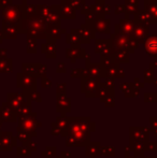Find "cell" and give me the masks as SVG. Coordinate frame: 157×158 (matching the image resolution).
I'll list each match as a JSON object with an SVG mask.
<instances>
[{
    "mask_svg": "<svg viewBox=\"0 0 157 158\" xmlns=\"http://www.w3.org/2000/svg\"><path fill=\"white\" fill-rule=\"evenodd\" d=\"M45 31L48 39L58 40L61 38V35L66 33V29L61 27V25H54V26H50V27H46Z\"/></svg>",
    "mask_w": 157,
    "mask_h": 158,
    "instance_id": "5bb4252c",
    "label": "cell"
},
{
    "mask_svg": "<svg viewBox=\"0 0 157 158\" xmlns=\"http://www.w3.org/2000/svg\"><path fill=\"white\" fill-rule=\"evenodd\" d=\"M10 3H11V0H0V8L8 6Z\"/></svg>",
    "mask_w": 157,
    "mask_h": 158,
    "instance_id": "f1b7e54d",
    "label": "cell"
},
{
    "mask_svg": "<svg viewBox=\"0 0 157 158\" xmlns=\"http://www.w3.org/2000/svg\"><path fill=\"white\" fill-rule=\"evenodd\" d=\"M144 10L151 16L152 24H157V0H144Z\"/></svg>",
    "mask_w": 157,
    "mask_h": 158,
    "instance_id": "2e32d148",
    "label": "cell"
},
{
    "mask_svg": "<svg viewBox=\"0 0 157 158\" xmlns=\"http://www.w3.org/2000/svg\"><path fill=\"white\" fill-rule=\"evenodd\" d=\"M110 23H111V21L109 19H107V17H100V19H97L94 22L92 27L95 30V32L103 33V35H111V26H110Z\"/></svg>",
    "mask_w": 157,
    "mask_h": 158,
    "instance_id": "52a82bcc",
    "label": "cell"
},
{
    "mask_svg": "<svg viewBox=\"0 0 157 158\" xmlns=\"http://www.w3.org/2000/svg\"><path fill=\"white\" fill-rule=\"evenodd\" d=\"M70 3H71V6H73V9L76 11V10L81 11V9L85 6L86 2H85V0H70Z\"/></svg>",
    "mask_w": 157,
    "mask_h": 158,
    "instance_id": "603a6c76",
    "label": "cell"
},
{
    "mask_svg": "<svg viewBox=\"0 0 157 158\" xmlns=\"http://www.w3.org/2000/svg\"><path fill=\"white\" fill-rule=\"evenodd\" d=\"M56 71H57L58 73H65V72H66L65 64H57Z\"/></svg>",
    "mask_w": 157,
    "mask_h": 158,
    "instance_id": "4316f807",
    "label": "cell"
},
{
    "mask_svg": "<svg viewBox=\"0 0 157 158\" xmlns=\"http://www.w3.org/2000/svg\"><path fill=\"white\" fill-rule=\"evenodd\" d=\"M110 12H111V6H110L108 3H105V15L110 14Z\"/></svg>",
    "mask_w": 157,
    "mask_h": 158,
    "instance_id": "4dcf8cb0",
    "label": "cell"
},
{
    "mask_svg": "<svg viewBox=\"0 0 157 158\" xmlns=\"http://www.w3.org/2000/svg\"><path fill=\"white\" fill-rule=\"evenodd\" d=\"M145 52L150 57L157 59V35H150L144 42Z\"/></svg>",
    "mask_w": 157,
    "mask_h": 158,
    "instance_id": "30bf717a",
    "label": "cell"
},
{
    "mask_svg": "<svg viewBox=\"0 0 157 158\" xmlns=\"http://www.w3.org/2000/svg\"><path fill=\"white\" fill-rule=\"evenodd\" d=\"M105 3H107V2H105V0H95L94 4L90 6L93 11L95 12V14L98 16V19H100V17H105Z\"/></svg>",
    "mask_w": 157,
    "mask_h": 158,
    "instance_id": "ac0fdd59",
    "label": "cell"
},
{
    "mask_svg": "<svg viewBox=\"0 0 157 158\" xmlns=\"http://www.w3.org/2000/svg\"><path fill=\"white\" fill-rule=\"evenodd\" d=\"M144 74H145V81L147 82H150V81H152L153 80V70H147V71H145L144 72Z\"/></svg>",
    "mask_w": 157,
    "mask_h": 158,
    "instance_id": "cb8c5ba5",
    "label": "cell"
},
{
    "mask_svg": "<svg viewBox=\"0 0 157 158\" xmlns=\"http://www.w3.org/2000/svg\"><path fill=\"white\" fill-rule=\"evenodd\" d=\"M66 43L71 45V48H81L82 40L78 29L73 28L69 33L66 35Z\"/></svg>",
    "mask_w": 157,
    "mask_h": 158,
    "instance_id": "4fadbf2b",
    "label": "cell"
},
{
    "mask_svg": "<svg viewBox=\"0 0 157 158\" xmlns=\"http://www.w3.org/2000/svg\"><path fill=\"white\" fill-rule=\"evenodd\" d=\"M110 41L114 50L126 51L130 53V37H126V35L114 32L110 35Z\"/></svg>",
    "mask_w": 157,
    "mask_h": 158,
    "instance_id": "7a4b0ae2",
    "label": "cell"
},
{
    "mask_svg": "<svg viewBox=\"0 0 157 158\" xmlns=\"http://www.w3.org/2000/svg\"><path fill=\"white\" fill-rule=\"evenodd\" d=\"M79 33H80V37H81L82 40V43L83 44H89L92 42V40L95 39V30L93 29L92 26H88L86 24H83L81 25V27L79 28Z\"/></svg>",
    "mask_w": 157,
    "mask_h": 158,
    "instance_id": "9c48e42d",
    "label": "cell"
},
{
    "mask_svg": "<svg viewBox=\"0 0 157 158\" xmlns=\"http://www.w3.org/2000/svg\"><path fill=\"white\" fill-rule=\"evenodd\" d=\"M42 53L45 55L48 58H56V40L46 39L45 43L41 46Z\"/></svg>",
    "mask_w": 157,
    "mask_h": 158,
    "instance_id": "8fae6325",
    "label": "cell"
},
{
    "mask_svg": "<svg viewBox=\"0 0 157 158\" xmlns=\"http://www.w3.org/2000/svg\"><path fill=\"white\" fill-rule=\"evenodd\" d=\"M82 74H83V70H81V69H76V70L71 71L72 77H81Z\"/></svg>",
    "mask_w": 157,
    "mask_h": 158,
    "instance_id": "d4e9b609",
    "label": "cell"
},
{
    "mask_svg": "<svg viewBox=\"0 0 157 158\" xmlns=\"http://www.w3.org/2000/svg\"><path fill=\"white\" fill-rule=\"evenodd\" d=\"M134 25H136V23H134V19H122L119 23L114 26L115 33H119V35H126V37H131Z\"/></svg>",
    "mask_w": 157,
    "mask_h": 158,
    "instance_id": "277c9868",
    "label": "cell"
},
{
    "mask_svg": "<svg viewBox=\"0 0 157 158\" xmlns=\"http://www.w3.org/2000/svg\"><path fill=\"white\" fill-rule=\"evenodd\" d=\"M59 8H60L61 19H74L76 17V11L71 6L70 0H61Z\"/></svg>",
    "mask_w": 157,
    "mask_h": 158,
    "instance_id": "ba28073f",
    "label": "cell"
},
{
    "mask_svg": "<svg viewBox=\"0 0 157 158\" xmlns=\"http://www.w3.org/2000/svg\"><path fill=\"white\" fill-rule=\"evenodd\" d=\"M138 6H130V4H124V14L125 17L124 19H130L131 15H134L138 12Z\"/></svg>",
    "mask_w": 157,
    "mask_h": 158,
    "instance_id": "ffe728a7",
    "label": "cell"
},
{
    "mask_svg": "<svg viewBox=\"0 0 157 158\" xmlns=\"http://www.w3.org/2000/svg\"><path fill=\"white\" fill-rule=\"evenodd\" d=\"M89 10H90V6H87V4H85V6H84L83 8L81 9V13H82V14L85 15L86 13H87Z\"/></svg>",
    "mask_w": 157,
    "mask_h": 158,
    "instance_id": "f546056e",
    "label": "cell"
},
{
    "mask_svg": "<svg viewBox=\"0 0 157 158\" xmlns=\"http://www.w3.org/2000/svg\"><path fill=\"white\" fill-rule=\"evenodd\" d=\"M114 12H115V14H122V13H124V4H118V6H116Z\"/></svg>",
    "mask_w": 157,
    "mask_h": 158,
    "instance_id": "484cf974",
    "label": "cell"
},
{
    "mask_svg": "<svg viewBox=\"0 0 157 158\" xmlns=\"http://www.w3.org/2000/svg\"><path fill=\"white\" fill-rule=\"evenodd\" d=\"M134 21L136 24H140V25H147L150 26L152 24V19L150 14L144 10H138V12L134 15Z\"/></svg>",
    "mask_w": 157,
    "mask_h": 158,
    "instance_id": "9a60e30c",
    "label": "cell"
},
{
    "mask_svg": "<svg viewBox=\"0 0 157 158\" xmlns=\"http://www.w3.org/2000/svg\"><path fill=\"white\" fill-rule=\"evenodd\" d=\"M97 19H98V16L95 14V12L93 11L92 6H90V10L85 14V24H86V25H88V26H92L93 24H94V22L96 21Z\"/></svg>",
    "mask_w": 157,
    "mask_h": 158,
    "instance_id": "44dd1931",
    "label": "cell"
},
{
    "mask_svg": "<svg viewBox=\"0 0 157 158\" xmlns=\"http://www.w3.org/2000/svg\"><path fill=\"white\" fill-rule=\"evenodd\" d=\"M37 41L35 39H27V52L28 53H36Z\"/></svg>",
    "mask_w": 157,
    "mask_h": 158,
    "instance_id": "7402d4cb",
    "label": "cell"
},
{
    "mask_svg": "<svg viewBox=\"0 0 157 158\" xmlns=\"http://www.w3.org/2000/svg\"><path fill=\"white\" fill-rule=\"evenodd\" d=\"M111 58L113 59L114 64H119V63H129V53L126 51H119V50H114L113 54H112Z\"/></svg>",
    "mask_w": 157,
    "mask_h": 158,
    "instance_id": "e0dca14e",
    "label": "cell"
},
{
    "mask_svg": "<svg viewBox=\"0 0 157 158\" xmlns=\"http://www.w3.org/2000/svg\"><path fill=\"white\" fill-rule=\"evenodd\" d=\"M61 15H60V8L59 6H51V11L46 19H44L45 28L54 25H60Z\"/></svg>",
    "mask_w": 157,
    "mask_h": 158,
    "instance_id": "5b68a950",
    "label": "cell"
},
{
    "mask_svg": "<svg viewBox=\"0 0 157 158\" xmlns=\"http://www.w3.org/2000/svg\"><path fill=\"white\" fill-rule=\"evenodd\" d=\"M95 52L97 54H100L101 57H111L112 54H113L114 48H112L111 41L107 39H97L95 41Z\"/></svg>",
    "mask_w": 157,
    "mask_h": 158,
    "instance_id": "3957f363",
    "label": "cell"
},
{
    "mask_svg": "<svg viewBox=\"0 0 157 158\" xmlns=\"http://www.w3.org/2000/svg\"><path fill=\"white\" fill-rule=\"evenodd\" d=\"M50 11H51V6H45V4L37 6V14L36 15L44 21V19H46V16L48 15V13H50Z\"/></svg>",
    "mask_w": 157,
    "mask_h": 158,
    "instance_id": "d6986e66",
    "label": "cell"
},
{
    "mask_svg": "<svg viewBox=\"0 0 157 158\" xmlns=\"http://www.w3.org/2000/svg\"><path fill=\"white\" fill-rule=\"evenodd\" d=\"M24 1H25V0H24Z\"/></svg>",
    "mask_w": 157,
    "mask_h": 158,
    "instance_id": "836d02e7",
    "label": "cell"
},
{
    "mask_svg": "<svg viewBox=\"0 0 157 158\" xmlns=\"http://www.w3.org/2000/svg\"><path fill=\"white\" fill-rule=\"evenodd\" d=\"M132 38L138 41V43L144 44L145 40L150 37V26L147 25H140V24H136L132 31Z\"/></svg>",
    "mask_w": 157,
    "mask_h": 158,
    "instance_id": "8992f818",
    "label": "cell"
},
{
    "mask_svg": "<svg viewBox=\"0 0 157 158\" xmlns=\"http://www.w3.org/2000/svg\"><path fill=\"white\" fill-rule=\"evenodd\" d=\"M86 51L81 48H70L66 50V57L70 59L71 63H76L78 58H85Z\"/></svg>",
    "mask_w": 157,
    "mask_h": 158,
    "instance_id": "7c38bea8",
    "label": "cell"
},
{
    "mask_svg": "<svg viewBox=\"0 0 157 158\" xmlns=\"http://www.w3.org/2000/svg\"><path fill=\"white\" fill-rule=\"evenodd\" d=\"M85 59H86V66H89V59H90V55L89 54H86L85 56Z\"/></svg>",
    "mask_w": 157,
    "mask_h": 158,
    "instance_id": "1f68e13d",
    "label": "cell"
},
{
    "mask_svg": "<svg viewBox=\"0 0 157 158\" xmlns=\"http://www.w3.org/2000/svg\"><path fill=\"white\" fill-rule=\"evenodd\" d=\"M139 0H124V4H130V6H138Z\"/></svg>",
    "mask_w": 157,
    "mask_h": 158,
    "instance_id": "83f0119b",
    "label": "cell"
},
{
    "mask_svg": "<svg viewBox=\"0 0 157 158\" xmlns=\"http://www.w3.org/2000/svg\"><path fill=\"white\" fill-rule=\"evenodd\" d=\"M3 16H4V19H6V21H8L9 24H13V25H15V26L19 27L21 21L24 19L22 6H10L9 8L4 9Z\"/></svg>",
    "mask_w": 157,
    "mask_h": 158,
    "instance_id": "6da1fadb",
    "label": "cell"
},
{
    "mask_svg": "<svg viewBox=\"0 0 157 158\" xmlns=\"http://www.w3.org/2000/svg\"><path fill=\"white\" fill-rule=\"evenodd\" d=\"M153 66H156V67H157V59H156V60L153 63Z\"/></svg>",
    "mask_w": 157,
    "mask_h": 158,
    "instance_id": "d6a6232c",
    "label": "cell"
}]
</instances>
